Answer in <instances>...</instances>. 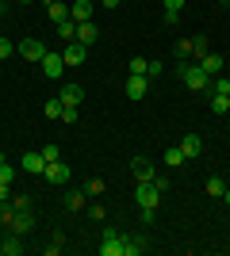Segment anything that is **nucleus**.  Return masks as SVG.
I'll list each match as a JSON object with an SVG mask.
<instances>
[{"label": "nucleus", "mask_w": 230, "mask_h": 256, "mask_svg": "<svg viewBox=\"0 0 230 256\" xmlns=\"http://www.w3.org/2000/svg\"><path fill=\"white\" fill-rule=\"evenodd\" d=\"M123 92H127V96H131V100H142L146 96V76H127V84H123Z\"/></svg>", "instance_id": "f8f14e48"}, {"label": "nucleus", "mask_w": 230, "mask_h": 256, "mask_svg": "<svg viewBox=\"0 0 230 256\" xmlns=\"http://www.w3.org/2000/svg\"><path fill=\"white\" fill-rule=\"evenodd\" d=\"M184 153H180V146H173V150H165V164H173V168H180V164H184Z\"/></svg>", "instance_id": "5701e85b"}, {"label": "nucleus", "mask_w": 230, "mask_h": 256, "mask_svg": "<svg viewBox=\"0 0 230 256\" xmlns=\"http://www.w3.org/2000/svg\"><path fill=\"white\" fill-rule=\"evenodd\" d=\"M180 8H184V0H165V16H180Z\"/></svg>", "instance_id": "7c9ffc66"}, {"label": "nucleus", "mask_w": 230, "mask_h": 256, "mask_svg": "<svg viewBox=\"0 0 230 256\" xmlns=\"http://www.w3.org/2000/svg\"><path fill=\"white\" fill-rule=\"evenodd\" d=\"M104 188H108V184L100 180V176H92V180L85 184V195H104Z\"/></svg>", "instance_id": "cd10ccee"}, {"label": "nucleus", "mask_w": 230, "mask_h": 256, "mask_svg": "<svg viewBox=\"0 0 230 256\" xmlns=\"http://www.w3.org/2000/svg\"><path fill=\"white\" fill-rule=\"evenodd\" d=\"M211 111H215V115H226L230 111V96H211Z\"/></svg>", "instance_id": "b1692460"}, {"label": "nucleus", "mask_w": 230, "mask_h": 256, "mask_svg": "<svg viewBox=\"0 0 230 256\" xmlns=\"http://www.w3.org/2000/svg\"><path fill=\"white\" fill-rule=\"evenodd\" d=\"M222 4H230V0H222Z\"/></svg>", "instance_id": "79ce46f5"}, {"label": "nucleus", "mask_w": 230, "mask_h": 256, "mask_svg": "<svg viewBox=\"0 0 230 256\" xmlns=\"http://www.w3.org/2000/svg\"><path fill=\"white\" fill-rule=\"evenodd\" d=\"M43 176H46L50 184H69V176H73V172H69V164H62V160H46Z\"/></svg>", "instance_id": "39448f33"}, {"label": "nucleus", "mask_w": 230, "mask_h": 256, "mask_svg": "<svg viewBox=\"0 0 230 256\" xmlns=\"http://www.w3.org/2000/svg\"><path fill=\"white\" fill-rule=\"evenodd\" d=\"M43 168H46L43 153H23V172H43Z\"/></svg>", "instance_id": "a211bd4d"}, {"label": "nucleus", "mask_w": 230, "mask_h": 256, "mask_svg": "<svg viewBox=\"0 0 230 256\" xmlns=\"http://www.w3.org/2000/svg\"><path fill=\"white\" fill-rule=\"evenodd\" d=\"M199 65H203V73H207V76H219L226 62H222V54H203V58H199Z\"/></svg>", "instance_id": "9b49d317"}, {"label": "nucleus", "mask_w": 230, "mask_h": 256, "mask_svg": "<svg viewBox=\"0 0 230 256\" xmlns=\"http://www.w3.org/2000/svg\"><path fill=\"white\" fill-rule=\"evenodd\" d=\"M43 73L50 76V80H58V76L66 73V58H62V54H50V50H46V58H43Z\"/></svg>", "instance_id": "0eeeda50"}, {"label": "nucleus", "mask_w": 230, "mask_h": 256, "mask_svg": "<svg viewBox=\"0 0 230 256\" xmlns=\"http://www.w3.org/2000/svg\"><path fill=\"white\" fill-rule=\"evenodd\" d=\"M85 54H88V46L73 38V42L66 46V54H62V58H66V65H85Z\"/></svg>", "instance_id": "9d476101"}, {"label": "nucleus", "mask_w": 230, "mask_h": 256, "mask_svg": "<svg viewBox=\"0 0 230 256\" xmlns=\"http://www.w3.org/2000/svg\"><path fill=\"white\" fill-rule=\"evenodd\" d=\"M39 153H43L46 160H58V146H43V150H39Z\"/></svg>", "instance_id": "c9c22d12"}, {"label": "nucleus", "mask_w": 230, "mask_h": 256, "mask_svg": "<svg viewBox=\"0 0 230 256\" xmlns=\"http://www.w3.org/2000/svg\"><path fill=\"white\" fill-rule=\"evenodd\" d=\"M146 252V237H123V256H142Z\"/></svg>", "instance_id": "dca6fc26"}, {"label": "nucleus", "mask_w": 230, "mask_h": 256, "mask_svg": "<svg viewBox=\"0 0 230 256\" xmlns=\"http://www.w3.org/2000/svg\"><path fill=\"white\" fill-rule=\"evenodd\" d=\"M0 252H4V256H20V252H23L20 234H8V237H4V241H0Z\"/></svg>", "instance_id": "f3484780"}, {"label": "nucleus", "mask_w": 230, "mask_h": 256, "mask_svg": "<svg viewBox=\"0 0 230 256\" xmlns=\"http://www.w3.org/2000/svg\"><path fill=\"white\" fill-rule=\"evenodd\" d=\"M161 69H165L161 62H150V65H146V76H161Z\"/></svg>", "instance_id": "72a5a7b5"}, {"label": "nucleus", "mask_w": 230, "mask_h": 256, "mask_svg": "<svg viewBox=\"0 0 230 256\" xmlns=\"http://www.w3.org/2000/svg\"><path fill=\"white\" fill-rule=\"evenodd\" d=\"M222 192H226V184H222L219 176H211V180H207V195H215V199H222Z\"/></svg>", "instance_id": "bb28decb"}, {"label": "nucleus", "mask_w": 230, "mask_h": 256, "mask_svg": "<svg viewBox=\"0 0 230 256\" xmlns=\"http://www.w3.org/2000/svg\"><path fill=\"white\" fill-rule=\"evenodd\" d=\"M46 16H50V23H58V20H66V16H69V8L62 4V0H54V4L46 8Z\"/></svg>", "instance_id": "412c9836"}, {"label": "nucleus", "mask_w": 230, "mask_h": 256, "mask_svg": "<svg viewBox=\"0 0 230 256\" xmlns=\"http://www.w3.org/2000/svg\"><path fill=\"white\" fill-rule=\"evenodd\" d=\"M8 188H12V184H0V199H8Z\"/></svg>", "instance_id": "4c0bfd02"}, {"label": "nucleus", "mask_w": 230, "mask_h": 256, "mask_svg": "<svg viewBox=\"0 0 230 256\" xmlns=\"http://www.w3.org/2000/svg\"><path fill=\"white\" fill-rule=\"evenodd\" d=\"M146 65H150L146 58H131V73L134 76H146Z\"/></svg>", "instance_id": "c756f323"}, {"label": "nucleus", "mask_w": 230, "mask_h": 256, "mask_svg": "<svg viewBox=\"0 0 230 256\" xmlns=\"http://www.w3.org/2000/svg\"><path fill=\"white\" fill-rule=\"evenodd\" d=\"M134 199H138V206H142V218L153 222V214H157V206H161V192H157L153 184H138V188H134Z\"/></svg>", "instance_id": "f03ea898"}, {"label": "nucleus", "mask_w": 230, "mask_h": 256, "mask_svg": "<svg viewBox=\"0 0 230 256\" xmlns=\"http://www.w3.org/2000/svg\"><path fill=\"white\" fill-rule=\"evenodd\" d=\"M62 122H77V107H66V111H62Z\"/></svg>", "instance_id": "e433bc0d"}, {"label": "nucleus", "mask_w": 230, "mask_h": 256, "mask_svg": "<svg viewBox=\"0 0 230 256\" xmlns=\"http://www.w3.org/2000/svg\"><path fill=\"white\" fill-rule=\"evenodd\" d=\"M180 153H184L188 160H192V157H199V153H203V138H199V134H188V138L180 142Z\"/></svg>", "instance_id": "ddd939ff"}, {"label": "nucleus", "mask_w": 230, "mask_h": 256, "mask_svg": "<svg viewBox=\"0 0 230 256\" xmlns=\"http://www.w3.org/2000/svg\"><path fill=\"white\" fill-rule=\"evenodd\" d=\"M96 34H100V27H96L92 20H88V23H77V42L92 46V42H96Z\"/></svg>", "instance_id": "4468645a"}, {"label": "nucleus", "mask_w": 230, "mask_h": 256, "mask_svg": "<svg viewBox=\"0 0 230 256\" xmlns=\"http://www.w3.org/2000/svg\"><path fill=\"white\" fill-rule=\"evenodd\" d=\"M0 4H4V0H0Z\"/></svg>", "instance_id": "37998d69"}, {"label": "nucleus", "mask_w": 230, "mask_h": 256, "mask_svg": "<svg viewBox=\"0 0 230 256\" xmlns=\"http://www.w3.org/2000/svg\"><path fill=\"white\" fill-rule=\"evenodd\" d=\"M12 54H16V46H12L8 38H0V62H4V58H12Z\"/></svg>", "instance_id": "2f4dec72"}, {"label": "nucleus", "mask_w": 230, "mask_h": 256, "mask_svg": "<svg viewBox=\"0 0 230 256\" xmlns=\"http://www.w3.org/2000/svg\"><path fill=\"white\" fill-rule=\"evenodd\" d=\"M23 4H31V0H23Z\"/></svg>", "instance_id": "a19ab883"}, {"label": "nucleus", "mask_w": 230, "mask_h": 256, "mask_svg": "<svg viewBox=\"0 0 230 256\" xmlns=\"http://www.w3.org/2000/svg\"><path fill=\"white\" fill-rule=\"evenodd\" d=\"M54 27H58V38H66V42H73V38H77V23L69 20V16H66V20H58Z\"/></svg>", "instance_id": "6ab92c4d"}, {"label": "nucleus", "mask_w": 230, "mask_h": 256, "mask_svg": "<svg viewBox=\"0 0 230 256\" xmlns=\"http://www.w3.org/2000/svg\"><path fill=\"white\" fill-rule=\"evenodd\" d=\"M92 12H96V0H73V4H69V20L73 23H88Z\"/></svg>", "instance_id": "7ed1b4c3"}, {"label": "nucleus", "mask_w": 230, "mask_h": 256, "mask_svg": "<svg viewBox=\"0 0 230 256\" xmlns=\"http://www.w3.org/2000/svg\"><path fill=\"white\" fill-rule=\"evenodd\" d=\"M222 203H226V206H230V188H226V192H222Z\"/></svg>", "instance_id": "58836bf2"}, {"label": "nucleus", "mask_w": 230, "mask_h": 256, "mask_svg": "<svg viewBox=\"0 0 230 256\" xmlns=\"http://www.w3.org/2000/svg\"><path fill=\"white\" fill-rule=\"evenodd\" d=\"M211 92H215V96H230V80L226 76H215V80H211Z\"/></svg>", "instance_id": "393cba45"}, {"label": "nucleus", "mask_w": 230, "mask_h": 256, "mask_svg": "<svg viewBox=\"0 0 230 256\" xmlns=\"http://www.w3.org/2000/svg\"><path fill=\"white\" fill-rule=\"evenodd\" d=\"M100 256H123V237L115 230H104V245H100Z\"/></svg>", "instance_id": "6e6552de"}, {"label": "nucleus", "mask_w": 230, "mask_h": 256, "mask_svg": "<svg viewBox=\"0 0 230 256\" xmlns=\"http://www.w3.org/2000/svg\"><path fill=\"white\" fill-rule=\"evenodd\" d=\"M66 210H85V192H66Z\"/></svg>", "instance_id": "aec40b11"}, {"label": "nucleus", "mask_w": 230, "mask_h": 256, "mask_svg": "<svg viewBox=\"0 0 230 256\" xmlns=\"http://www.w3.org/2000/svg\"><path fill=\"white\" fill-rule=\"evenodd\" d=\"M184 58H192V38H180V42H176V62H184Z\"/></svg>", "instance_id": "c85d7f7f"}, {"label": "nucleus", "mask_w": 230, "mask_h": 256, "mask_svg": "<svg viewBox=\"0 0 230 256\" xmlns=\"http://www.w3.org/2000/svg\"><path fill=\"white\" fill-rule=\"evenodd\" d=\"M180 80H184V88H192V92H207L211 88V76L203 73L199 62H184L180 65Z\"/></svg>", "instance_id": "f257e3e1"}, {"label": "nucleus", "mask_w": 230, "mask_h": 256, "mask_svg": "<svg viewBox=\"0 0 230 256\" xmlns=\"http://www.w3.org/2000/svg\"><path fill=\"white\" fill-rule=\"evenodd\" d=\"M203 54H207V38H203V34H196V38H192V58H203Z\"/></svg>", "instance_id": "a878e982"}, {"label": "nucleus", "mask_w": 230, "mask_h": 256, "mask_svg": "<svg viewBox=\"0 0 230 256\" xmlns=\"http://www.w3.org/2000/svg\"><path fill=\"white\" fill-rule=\"evenodd\" d=\"M43 111H46V118H62V111H66V104H62V100H46V107H43Z\"/></svg>", "instance_id": "4be33fe9"}, {"label": "nucleus", "mask_w": 230, "mask_h": 256, "mask_svg": "<svg viewBox=\"0 0 230 256\" xmlns=\"http://www.w3.org/2000/svg\"><path fill=\"white\" fill-rule=\"evenodd\" d=\"M16 50L23 54V62H43V58H46V46L39 42V38H23Z\"/></svg>", "instance_id": "20e7f679"}, {"label": "nucleus", "mask_w": 230, "mask_h": 256, "mask_svg": "<svg viewBox=\"0 0 230 256\" xmlns=\"http://www.w3.org/2000/svg\"><path fill=\"white\" fill-rule=\"evenodd\" d=\"M104 214H108V210H104V206H100V203H92V206H88V218H96V222H100V218H104Z\"/></svg>", "instance_id": "f704fd0d"}, {"label": "nucleus", "mask_w": 230, "mask_h": 256, "mask_svg": "<svg viewBox=\"0 0 230 256\" xmlns=\"http://www.w3.org/2000/svg\"><path fill=\"white\" fill-rule=\"evenodd\" d=\"M150 184H153V188H157V192H161V195H165V192H169V180H165V176H153V180H150Z\"/></svg>", "instance_id": "473e14b6"}, {"label": "nucleus", "mask_w": 230, "mask_h": 256, "mask_svg": "<svg viewBox=\"0 0 230 256\" xmlns=\"http://www.w3.org/2000/svg\"><path fill=\"white\" fill-rule=\"evenodd\" d=\"M43 4H46V8H50V4H54V0H43Z\"/></svg>", "instance_id": "ea45409f"}, {"label": "nucleus", "mask_w": 230, "mask_h": 256, "mask_svg": "<svg viewBox=\"0 0 230 256\" xmlns=\"http://www.w3.org/2000/svg\"><path fill=\"white\" fill-rule=\"evenodd\" d=\"M58 100H62L66 107H81V100H85V88H81V84H66L62 92H58Z\"/></svg>", "instance_id": "1a4fd4ad"}, {"label": "nucleus", "mask_w": 230, "mask_h": 256, "mask_svg": "<svg viewBox=\"0 0 230 256\" xmlns=\"http://www.w3.org/2000/svg\"><path fill=\"white\" fill-rule=\"evenodd\" d=\"M31 226H35V218L27 214V206H23V210H16V218H12V234H20V237H23Z\"/></svg>", "instance_id": "2eb2a0df"}, {"label": "nucleus", "mask_w": 230, "mask_h": 256, "mask_svg": "<svg viewBox=\"0 0 230 256\" xmlns=\"http://www.w3.org/2000/svg\"><path fill=\"white\" fill-rule=\"evenodd\" d=\"M131 172H134V180H138V184H150L153 176H157L150 157H134V160H131Z\"/></svg>", "instance_id": "423d86ee"}]
</instances>
